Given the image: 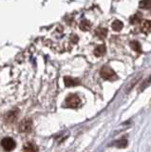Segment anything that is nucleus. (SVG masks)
<instances>
[{
    "instance_id": "nucleus-1",
    "label": "nucleus",
    "mask_w": 151,
    "mask_h": 152,
    "mask_svg": "<svg viewBox=\"0 0 151 152\" xmlns=\"http://www.w3.org/2000/svg\"><path fill=\"white\" fill-rule=\"evenodd\" d=\"M65 106L70 108H76L81 106V99L76 94H69L65 100Z\"/></svg>"
},
{
    "instance_id": "nucleus-2",
    "label": "nucleus",
    "mask_w": 151,
    "mask_h": 152,
    "mask_svg": "<svg viewBox=\"0 0 151 152\" xmlns=\"http://www.w3.org/2000/svg\"><path fill=\"white\" fill-rule=\"evenodd\" d=\"M100 74H101V77L105 80H108V81H115L117 79V75L114 72L111 68L107 66H103L100 70Z\"/></svg>"
},
{
    "instance_id": "nucleus-8",
    "label": "nucleus",
    "mask_w": 151,
    "mask_h": 152,
    "mask_svg": "<svg viewBox=\"0 0 151 152\" xmlns=\"http://www.w3.org/2000/svg\"><path fill=\"white\" fill-rule=\"evenodd\" d=\"M141 31L144 33H149L151 31V20L144 21L141 25Z\"/></svg>"
},
{
    "instance_id": "nucleus-3",
    "label": "nucleus",
    "mask_w": 151,
    "mask_h": 152,
    "mask_svg": "<svg viewBox=\"0 0 151 152\" xmlns=\"http://www.w3.org/2000/svg\"><path fill=\"white\" fill-rule=\"evenodd\" d=\"M15 141L11 137H6L1 141V146L6 151H12V149H15Z\"/></svg>"
},
{
    "instance_id": "nucleus-15",
    "label": "nucleus",
    "mask_w": 151,
    "mask_h": 152,
    "mask_svg": "<svg viewBox=\"0 0 151 152\" xmlns=\"http://www.w3.org/2000/svg\"><path fill=\"white\" fill-rule=\"evenodd\" d=\"M141 9H151V0H142L139 3Z\"/></svg>"
},
{
    "instance_id": "nucleus-7",
    "label": "nucleus",
    "mask_w": 151,
    "mask_h": 152,
    "mask_svg": "<svg viewBox=\"0 0 151 152\" xmlns=\"http://www.w3.org/2000/svg\"><path fill=\"white\" fill-rule=\"evenodd\" d=\"M95 35L100 39H105L107 35V30L105 28H98L95 30Z\"/></svg>"
},
{
    "instance_id": "nucleus-18",
    "label": "nucleus",
    "mask_w": 151,
    "mask_h": 152,
    "mask_svg": "<svg viewBox=\"0 0 151 152\" xmlns=\"http://www.w3.org/2000/svg\"><path fill=\"white\" fill-rule=\"evenodd\" d=\"M71 40L73 43H77L78 42V36L77 35H71Z\"/></svg>"
},
{
    "instance_id": "nucleus-9",
    "label": "nucleus",
    "mask_w": 151,
    "mask_h": 152,
    "mask_svg": "<svg viewBox=\"0 0 151 152\" xmlns=\"http://www.w3.org/2000/svg\"><path fill=\"white\" fill-rule=\"evenodd\" d=\"M24 152H37V146L34 144H31V142H28L24 145V148H23Z\"/></svg>"
},
{
    "instance_id": "nucleus-16",
    "label": "nucleus",
    "mask_w": 151,
    "mask_h": 152,
    "mask_svg": "<svg viewBox=\"0 0 151 152\" xmlns=\"http://www.w3.org/2000/svg\"><path fill=\"white\" fill-rule=\"evenodd\" d=\"M140 20H141V15H140V14H135V15H133V16H131V17H130L129 22H130L131 24H133V25H135V24L139 23Z\"/></svg>"
},
{
    "instance_id": "nucleus-17",
    "label": "nucleus",
    "mask_w": 151,
    "mask_h": 152,
    "mask_svg": "<svg viewBox=\"0 0 151 152\" xmlns=\"http://www.w3.org/2000/svg\"><path fill=\"white\" fill-rule=\"evenodd\" d=\"M150 83H151V76H150V77L147 79V80H146L145 81V82L143 84V85H142V87H141V90H143L144 88H146V87H148V86L150 85Z\"/></svg>"
},
{
    "instance_id": "nucleus-4",
    "label": "nucleus",
    "mask_w": 151,
    "mask_h": 152,
    "mask_svg": "<svg viewBox=\"0 0 151 152\" xmlns=\"http://www.w3.org/2000/svg\"><path fill=\"white\" fill-rule=\"evenodd\" d=\"M31 126H32L31 120H30V119H24V120L20 122L19 126H18V129H19L20 132L28 133L31 130Z\"/></svg>"
},
{
    "instance_id": "nucleus-5",
    "label": "nucleus",
    "mask_w": 151,
    "mask_h": 152,
    "mask_svg": "<svg viewBox=\"0 0 151 152\" xmlns=\"http://www.w3.org/2000/svg\"><path fill=\"white\" fill-rule=\"evenodd\" d=\"M64 82H65L66 87H75V86L79 85V81L77 79L69 77V76H66L64 78Z\"/></svg>"
},
{
    "instance_id": "nucleus-12",
    "label": "nucleus",
    "mask_w": 151,
    "mask_h": 152,
    "mask_svg": "<svg viewBox=\"0 0 151 152\" xmlns=\"http://www.w3.org/2000/svg\"><path fill=\"white\" fill-rule=\"evenodd\" d=\"M17 115H18V112L17 111H15V110H12V111H10L9 112L7 115H6V120L8 121V122H10V123H12V122H13L15 120V119L17 118Z\"/></svg>"
},
{
    "instance_id": "nucleus-10",
    "label": "nucleus",
    "mask_w": 151,
    "mask_h": 152,
    "mask_svg": "<svg viewBox=\"0 0 151 152\" xmlns=\"http://www.w3.org/2000/svg\"><path fill=\"white\" fill-rule=\"evenodd\" d=\"M112 28L115 31H120L123 28H124V24H123L122 21L120 20H115L112 22Z\"/></svg>"
},
{
    "instance_id": "nucleus-13",
    "label": "nucleus",
    "mask_w": 151,
    "mask_h": 152,
    "mask_svg": "<svg viewBox=\"0 0 151 152\" xmlns=\"http://www.w3.org/2000/svg\"><path fill=\"white\" fill-rule=\"evenodd\" d=\"M114 145L116 147H118V148H125V147H126V145H127V140L126 139H120V140H118V141H116L114 144Z\"/></svg>"
},
{
    "instance_id": "nucleus-6",
    "label": "nucleus",
    "mask_w": 151,
    "mask_h": 152,
    "mask_svg": "<svg viewBox=\"0 0 151 152\" xmlns=\"http://www.w3.org/2000/svg\"><path fill=\"white\" fill-rule=\"evenodd\" d=\"M106 51H107V49H106L105 45L97 46L95 48V50H94V55H95L96 57H101V56H104L106 54Z\"/></svg>"
},
{
    "instance_id": "nucleus-11",
    "label": "nucleus",
    "mask_w": 151,
    "mask_h": 152,
    "mask_svg": "<svg viewBox=\"0 0 151 152\" xmlns=\"http://www.w3.org/2000/svg\"><path fill=\"white\" fill-rule=\"evenodd\" d=\"M129 45L132 48V50H135L136 52H139V53H140V52L142 51V46H141V44L138 41H135V40L131 41L129 43Z\"/></svg>"
},
{
    "instance_id": "nucleus-14",
    "label": "nucleus",
    "mask_w": 151,
    "mask_h": 152,
    "mask_svg": "<svg viewBox=\"0 0 151 152\" xmlns=\"http://www.w3.org/2000/svg\"><path fill=\"white\" fill-rule=\"evenodd\" d=\"M79 27H80V28H81L82 31H88V30H90L91 24L88 20H83L81 23H80Z\"/></svg>"
}]
</instances>
